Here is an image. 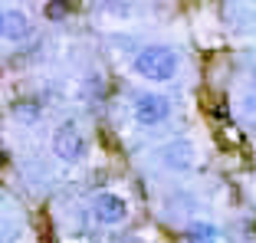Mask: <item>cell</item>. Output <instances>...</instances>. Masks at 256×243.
I'll use <instances>...</instances> for the list:
<instances>
[{"mask_svg": "<svg viewBox=\"0 0 256 243\" xmlns=\"http://www.w3.org/2000/svg\"><path fill=\"white\" fill-rule=\"evenodd\" d=\"M135 72L142 79H148V82H171L174 76H178V69H181V60H178V53H174L171 46L164 43H148L142 46L135 53Z\"/></svg>", "mask_w": 256, "mask_h": 243, "instance_id": "cell-1", "label": "cell"}, {"mask_svg": "<svg viewBox=\"0 0 256 243\" xmlns=\"http://www.w3.org/2000/svg\"><path fill=\"white\" fill-rule=\"evenodd\" d=\"M53 152L66 164H79L86 158V152H89V138H86V132L76 122H62L53 135Z\"/></svg>", "mask_w": 256, "mask_h": 243, "instance_id": "cell-2", "label": "cell"}, {"mask_svg": "<svg viewBox=\"0 0 256 243\" xmlns=\"http://www.w3.org/2000/svg\"><path fill=\"white\" fill-rule=\"evenodd\" d=\"M132 115L142 128H158L171 118V99L161 96V92H138L135 106H132Z\"/></svg>", "mask_w": 256, "mask_h": 243, "instance_id": "cell-3", "label": "cell"}, {"mask_svg": "<svg viewBox=\"0 0 256 243\" xmlns=\"http://www.w3.org/2000/svg\"><path fill=\"white\" fill-rule=\"evenodd\" d=\"M92 220L98 227H122L128 220V200L115 190H98L96 198H92Z\"/></svg>", "mask_w": 256, "mask_h": 243, "instance_id": "cell-4", "label": "cell"}, {"mask_svg": "<svg viewBox=\"0 0 256 243\" xmlns=\"http://www.w3.org/2000/svg\"><path fill=\"white\" fill-rule=\"evenodd\" d=\"M158 158L168 171H190L197 164V148L190 138H171L168 144L158 148Z\"/></svg>", "mask_w": 256, "mask_h": 243, "instance_id": "cell-5", "label": "cell"}, {"mask_svg": "<svg viewBox=\"0 0 256 243\" xmlns=\"http://www.w3.org/2000/svg\"><path fill=\"white\" fill-rule=\"evenodd\" d=\"M0 33L7 43H23V40L33 36V20L26 10L20 7H4L0 10Z\"/></svg>", "mask_w": 256, "mask_h": 243, "instance_id": "cell-6", "label": "cell"}, {"mask_svg": "<svg viewBox=\"0 0 256 243\" xmlns=\"http://www.w3.org/2000/svg\"><path fill=\"white\" fill-rule=\"evenodd\" d=\"M181 236L184 243H220V227L210 220H190Z\"/></svg>", "mask_w": 256, "mask_h": 243, "instance_id": "cell-7", "label": "cell"}, {"mask_svg": "<svg viewBox=\"0 0 256 243\" xmlns=\"http://www.w3.org/2000/svg\"><path fill=\"white\" fill-rule=\"evenodd\" d=\"M66 14V7H60V4H53V7H46V16H62Z\"/></svg>", "mask_w": 256, "mask_h": 243, "instance_id": "cell-8", "label": "cell"}, {"mask_svg": "<svg viewBox=\"0 0 256 243\" xmlns=\"http://www.w3.org/2000/svg\"><path fill=\"white\" fill-rule=\"evenodd\" d=\"M125 243H138V240H125Z\"/></svg>", "mask_w": 256, "mask_h": 243, "instance_id": "cell-9", "label": "cell"}]
</instances>
